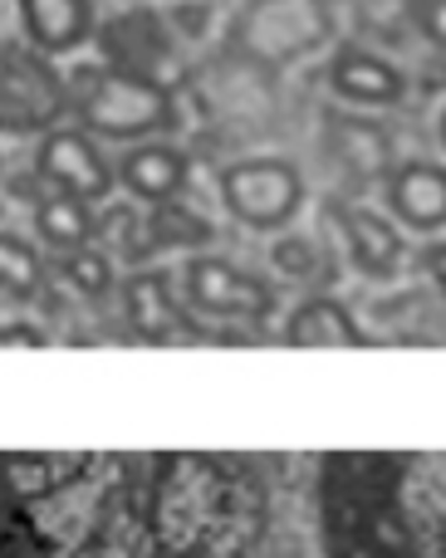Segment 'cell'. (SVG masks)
<instances>
[{
	"mask_svg": "<svg viewBox=\"0 0 446 558\" xmlns=\"http://www.w3.org/2000/svg\"><path fill=\"white\" fill-rule=\"evenodd\" d=\"M0 348H45V328L39 324H0Z\"/></svg>",
	"mask_w": 446,
	"mask_h": 558,
	"instance_id": "cell-24",
	"label": "cell"
},
{
	"mask_svg": "<svg viewBox=\"0 0 446 558\" xmlns=\"http://www.w3.org/2000/svg\"><path fill=\"white\" fill-rule=\"evenodd\" d=\"M334 221H339L343 251H349V260L359 275H369V279H398L402 275L408 241H402L393 216L373 211V206H359V202H339L334 206Z\"/></svg>",
	"mask_w": 446,
	"mask_h": 558,
	"instance_id": "cell-12",
	"label": "cell"
},
{
	"mask_svg": "<svg viewBox=\"0 0 446 558\" xmlns=\"http://www.w3.org/2000/svg\"><path fill=\"white\" fill-rule=\"evenodd\" d=\"M35 235L59 255L84 251V245L98 241V216H94V206L79 202V196L45 192L35 202Z\"/></svg>",
	"mask_w": 446,
	"mask_h": 558,
	"instance_id": "cell-18",
	"label": "cell"
},
{
	"mask_svg": "<svg viewBox=\"0 0 446 558\" xmlns=\"http://www.w3.org/2000/svg\"><path fill=\"white\" fill-rule=\"evenodd\" d=\"M123 294V318L143 343H172V338H186V333H202L196 314L177 299V275L172 270H133L118 284Z\"/></svg>",
	"mask_w": 446,
	"mask_h": 558,
	"instance_id": "cell-9",
	"label": "cell"
},
{
	"mask_svg": "<svg viewBox=\"0 0 446 558\" xmlns=\"http://www.w3.org/2000/svg\"><path fill=\"white\" fill-rule=\"evenodd\" d=\"M418 260H422V270L432 275V284H437V289H442V299H446V241H437V235H432V241L422 245Z\"/></svg>",
	"mask_w": 446,
	"mask_h": 558,
	"instance_id": "cell-25",
	"label": "cell"
},
{
	"mask_svg": "<svg viewBox=\"0 0 446 558\" xmlns=\"http://www.w3.org/2000/svg\"><path fill=\"white\" fill-rule=\"evenodd\" d=\"M437 133H442V147H446V113H442V123H437Z\"/></svg>",
	"mask_w": 446,
	"mask_h": 558,
	"instance_id": "cell-27",
	"label": "cell"
},
{
	"mask_svg": "<svg viewBox=\"0 0 446 558\" xmlns=\"http://www.w3.org/2000/svg\"><path fill=\"white\" fill-rule=\"evenodd\" d=\"M212 241V221L196 211H186L182 202H167V206H153V216H147V245H186V251H196V245Z\"/></svg>",
	"mask_w": 446,
	"mask_h": 558,
	"instance_id": "cell-20",
	"label": "cell"
},
{
	"mask_svg": "<svg viewBox=\"0 0 446 558\" xmlns=\"http://www.w3.org/2000/svg\"><path fill=\"white\" fill-rule=\"evenodd\" d=\"M265 520V481L236 456H0V558H251Z\"/></svg>",
	"mask_w": 446,
	"mask_h": 558,
	"instance_id": "cell-1",
	"label": "cell"
},
{
	"mask_svg": "<svg viewBox=\"0 0 446 558\" xmlns=\"http://www.w3.org/2000/svg\"><path fill=\"white\" fill-rule=\"evenodd\" d=\"M45 279H49V270H45V260H39L35 245L0 231V294L39 299L45 294Z\"/></svg>",
	"mask_w": 446,
	"mask_h": 558,
	"instance_id": "cell-19",
	"label": "cell"
},
{
	"mask_svg": "<svg viewBox=\"0 0 446 558\" xmlns=\"http://www.w3.org/2000/svg\"><path fill=\"white\" fill-rule=\"evenodd\" d=\"M55 270L64 275V284H69V289H79V294H88V299H104L108 289L118 284L113 260H108L104 251H94V245H84V251H69V255H59V265H55Z\"/></svg>",
	"mask_w": 446,
	"mask_h": 558,
	"instance_id": "cell-21",
	"label": "cell"
},
{
	"mask_svg": "<svg viewBox=\"0 0 446 558\" xmlns=\"http://www.w3.org/2000/svg\"><path fill=\"white\" fill-rule=\"evenodd\" d=\"M270 265L285 279H314L324 270V251L310 241V235H275L270 245Z\"/></svg>",
	"mask_w": 446,
	"mask_h": 558,
	"instance_id": "cell-22",
	"label": "cell"
},
{
	"mask_svg": "<svg viewBox=\"0 0 446 558\" xmlns=\"http://www.w3.org/2000/svg\"><path fill=\"white\" fill-rule=\"evenodd\" d=\"M383 202L402 231H446V167L427 157H408L383 177Z\"/></svg>",
	"mask_w": 446,
	"mask_h": 558,
	"instance_id": "cell-11",
	"label": "cell"
},
{
	"mask_svg": "<svg viewBox=\"0 0 446 558\" xmlns=\"http://www.w3.org/2000/svg\"><path fill=\"white\" fill-rule=\"evenodd\" d=\"M69 113L98 143H153L182 123L177 88L113 64H79L69 74Z\"/></svg>",
	"mask_w": 446,
	"mask_h": 558,
	"instance_id": "cell-3",
	"label": "cell"
},
{
	"mask_svg": "<svg viewBox=\"0 0 446 558\" xmlns=\"http://www.w3.org/2000/svg\"><path fill=\"white\" fill-rule=\"evenodd\" d=\"M285 348H373L353 308L334 294H310L280 328Z\"/></svg>",
	"mask_w": 446,
	"mask_h": 558,
	"instance_id": "cell-17",
	"label": "cell"
},
{
	"mask_svg": "<svg viewBox=\"0 0 446 558\" xmlns=\"http://www.w3.org/2000/svg\"><path fill=\"white\" fill-rule=\"evenodd\" d=\"M324 147H329L334 162L349 177H359V182H383V177L398 167L393 162V133L378 118H363V113H339V108H329V118H324Z\"/></svg>",
	"mask_w": 446,
	"mask_h": 558,
	"instance_id": "cell-14",
	"label": "cell"
},
{
	"mask_svg": "<svg viewBox=\"0 0 446 558\" xmlns=\"http://www.w3.org/2000/svg\"><path fill=\"white\" fill-rule=\"evenodd\" d=\"M412 25L427 45H437L446 54V0H412Z\"/></svg>",
	"mask_w": 446,
	"mask_h": 558,
	"instance_id": "cell-23",
	"label": "cell"
},
{
	"mask_svg": "<svg viewBox=\"0 0 446 558\" xmlns=\"http://www.w3.org/2000/svg\"><path fill=\"white\" fill-rule=\"evenodd\" d=\"M329 39V10L324 0H255V15L241 25V49L265 64H285V59L304 54V49Z\"/></svg>",
	"mask_w": 446,
	"mask_h": 558,
	"instance_id": "cell-8",
	"label": "cell"
},
{
	"mask_svg": "<svg viewBox=\"0 0 446 558\" xmlns=\"http://www.w3.org/2000/svg\"><path fill=\"white\" fill-rule=\"evenodd\" d=\"M69 113V78L35 45H0V133L59 128Z\"/></svg>",
	"mask_w": 446,
	"mask_h": 558,
	"instance_id": "cell-5",
	"label": "cell"
},
{
	"mask_svg": "<svg viewBox=\"0 0 446 558\" xmlns=\"http://www.w3.org/2000/svg\"><path fill=\"white\" fill-rule=\"evenodd\" d=\"M113 177L147 206H167L182 202L186 182H192V157L182 153L167 137H153V143H133L128 153H118Z\"/></svg>",
	"mask_w": 446,
	"mask_h": 558,
	"instance_id": "cell-13",
	"label": "cell"
},
{
	"mask_svg": "<svg viewBox=\"0 0 446 558\" xmlns=\"http://www.w3.org/2000/svg\"><path fill=\"white\" fill-rule=\"evenodd\" d=\"M251 5H255V0H251Z\"/></svg>",
	"mask_w": 446,
	"mask_h": 558,
	"instance_id": "cell-28",
	"label": "cell"
},
{
	"mask_svg": "<svg viewBox=\"0 0 446 558\" xmlns=\"http://www.w3.org/2000/svg\"><path fill=\"white\" fill-rule=\"evenodd\" d=\"M324 558H446V451H329L314 461Z\"/></svg>",
	"mask_w": 446,
	"mask_h": 558,
	"instance_id": "cell-2",
	"label": "cell"
},
{
	"mask_svg": "<svg viewBox=\"0 0 446 558\" xmlns=\"http://www.w3.org/2000/svg\"><path fill=\"white\" fill-rule=\"evenodd\" d=\"M20 25L39 54H74L94 39V0H20Z\"/></svg>",
	"mask_w": 446,
	"mask_h": 558,
	"instance_id": "cell-16",
	"label": "cell"
},
{
	"mask_svg": "<svg viewBox=\"0 0 446 558\" xmlns=\"http://www.w3.org/2000/svg\"><path fill=\"white\" fill-rule=\"evenodd\" d=\"M177 25H182L186 35H202L206 29V5H177Z\"/></svg>",
	"mask_w": 446,
	"mask_h": 558,
	"instance_id": "cell-26",
	"label": "cell"
},
{
	"mask_svg": "<svg viewBox=\"0 0 446 558\" xmlns=\"http://www.w3.org/2000/svg\"><path fill=\"white\" fill-rule=\"evenodd\" d=\"M221 206L245 231H285L304 211V172L290 157H241L221 172Z\"/></svg>",
	"mask_w": 446,
	"mask_h": 558,
	"instance_id": "cell-4",
	"label": "cell"
},
{
	"mask_svg": "<svg viewBox=\"0 0 446 558\" xmlns=\"http://www.w3.org/2000/svg\"><path fill=\"white\" fill-rule=\"evenodd\" d=\"M98 45H104V59L123 74H143L157 78V84L172 88L177 59L172 45H167V29L153 10H128V15H113L104 29H98Z\"/></svg>",
	"mask_w": 446,
	"mask_h": 558,
	"instance_id": "cell-10",
	"label": "cell"
},
{
	"mask_svg": "<svg viewBox=\"0 0 446 558\" xmlns=\"http://www.w3.org/2000/svg\"><path fill=\"white\" fill-rule=\"evenodd\" d=\"M35 177L49 182L55 192L79 196V202H104L108 192L118 186L113 162L104 157L98 137H88L84 128H49L39 137V153H35Z\"/></svg>",
	"mask_w": 446,
	"mask_h": 558,
	"instance_id": "cell-7",
	"label": "cell"
},
{
	"mask_svg": "<svg viewBox=\"0 0 446 558\" xmlns=\"http://www.w3.org/2000/svg\"><path fill=\"white\" fill-rule=\"evenodd\" d=\"M186 304L206 318H241V324H265L280 308L275 284L255 270L221 260V255H192L182 265Z\"/></svg>",
	"mask_w": 446,
	"mask_h": 558,
	"instance_id": "cell-6",
	"label": "cell"
},
{
	"mask_svg": "<svg viewBox=\"0 0 446 558\" xmlns=\"http://www.w3.org/2000/svg\"><path fill=\"white\" fill-rule=\"evenodd\" d=\"M329 84L343 104L353 108H398L408 98V74L398 64H388L383 54L359 45H343L329 59Z\"/></svg>",
	"mask_w": 446,
	"mask_h": 558,
	"instance_id": "cell-15",
	"label": "cell"
}]
</instances>
